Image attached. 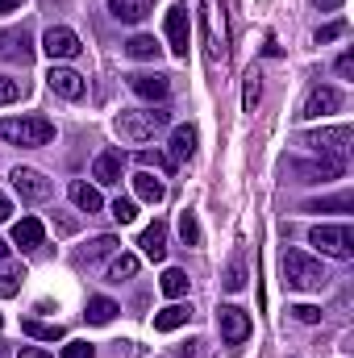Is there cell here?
<instances>
[{"label": "cell", "instance_id": "obj_33", "mask_svg": "<svg viewBox=\"0 0 354 358\" xmlns=\"http://www.w3.org/2000/svg\"><path fill=\"white\" fill-rule=\"evenodd\" d=\"M117 246H121V242H117L113 234H100V238H92L88 242V259H104V255H113Z\"/></svg>", "mask_w": 354, "mask_h": 358}, {"label": "cell", "instance_id": "obj_26", "mask_svg": "<svg viewBox=\"0 0 354 358\" xmlns=\"http://www.w3.org/2000/svg\"><path fill=\"white\" fill-rule=\"evenodd\" d=\"M125 50H129V59H155V55H159V42H155L150 34H134V38L125 42Z\"/></svg>", "mask_w": 354, "mask_h": 358}, {"label": "cell", "instance_id": "obj_1", "mask_svg": "<svg viewBox=\"0 0 354 358\" xmlns=\"http://www.w3.org/2000/svg\"><path fill=\"white\" fill-rule=\"evenodd\" d=\"M0 142L25 146V150L46 146V142H55V121H46V117H4L0 121Z\"/></svg>", "mask_w": 354, "mask_h": 358}, {"label": "cell", "instance_id": "obj_25", "mask_svg": "<svg viewBox=\"0 0 354 358\" xmlns=\"http://www.w3.org/2000/svg\"><path fill=\"white\" fill-rule=\"evenodd\" d=\"M25 283V267L21 263H0V296H17Z\"/></svg>", "mask_w": 354, "mask_h": 358}, {"label": "cell", "instance_id": "obj_8", "mask_svg": "<svg viewBox=\"0 0 354 358\" xmlns=\"http://www.w3.org/2000/svg\"><path fill=\"white\" fill-rule=\"evenodd\" d=\"M13 187H17V196L25 200V204H42V200H50V192H55V183L42 176V171H34V167H13Z\"/></svg>", "mask_w": 354, "mask_h": 358}, {"label": "cell", "instance_id": "obj_35", "mask_svg": "<svg viewBox=\"0 0 354 358\" xmlns=\"http://www.w3.org/2000/svg\"><path fill=\"white\" fill-rule=\"evenodd\" d=\"M288 313H292L300 325H317V321H321V308H317V304H296V308H288Z\"/></svg>", "mask_w": 354, "mask_h": 358}, {"label": "cell", "instance_id": "obj_15", "mask_svg": "<svg viewBox=\"0 0 354 358\" xmlns=\"http://www.w3.org/2000/svg\"><path fill=\"white\" fill-rule=\"evenodd\" d=\"M67 196H71V204H76L80 213H88V217L104 208V196H100V187H92V183H84V179H71Z\"/></svg>", "mask_w": 354, "mask_h": 358}, {"label": "cell", "instance_id": "obj_36", "mask_svg": "<svg viewBox=\"0 0 354 358\" xmlns=\"http://www.w3.org/2000/svg\"><path fill=\"white\" fill-rule=\"evenodd\" d=\"M342 34H346V21H330V25L317 29V46H325V42H334V38H342Z\"/></svg>", "mask_w": 354, "mask_h": 358}, {"label": "cell", "instance_id": "obj_28", "mask_svg": "<svg viewBox=\"0 0 354 358\" xmlns=\"http://www.w3.org/2000/svg\"><path fill=\"white\" fill-rule=\"evenodd\" d=\"M221 283H225L229 292H242V287H246V259H242V250L229 259V271H225V279H221Z\"/></svg>", "mask_w": 354, "mask_h": 358}, {"label": "cell", "instance_id": "obj_5", "mask_svg": "<svg viewBox=\"0 0 354 358\" xmlns=\"http://www.w3.org/2000/svg\"><path fill=\"white\" fill-rule=\"evenodd\" d=\"M354 142V129L351 125H334V129H313V134H300L296 138V146H309V150H317V155H338L342 159V150Z\"/></svg>", "mask_w": 354, "mask_h": 358}, {"label": "cell", "instance_id": "obj_34", "mask_svg": "<svg viewBox=\"0 0 354 358\" xmlns=\"http://www.w3.org/2000/svg\"><path fill=\"white\" fill-rule=\"evenodd\" d=\"M113 217H117L121 225H129V221L138 217V204H134V200H125V196H117V200H113Z\"/></svg>", "mask_w": 354, "mask_h": 358}, {"label": "cell", "instance_id": "obj_18", "mask_svg": "<svg viewBox=\"0 0 354 358\" xmlns=\"http://www.w3.org/2000/svg\"><path fill=\"white\" fill-rule=\"evenodd\" d=\"M192 321V304H167L163 313H155V329L159 334H176Z\"/></svg>", "mask_w": 354, "mask_h": 358}, {"label": "cell", "instance_id": "obj_31", "mask_svg": "<svg viewBox=\"0 0 354 358\" xmlns=\"http://www.w3.org/2000/svg\"><path fill=\"white\" fill-rule=\"evenodd\" d=\"M334 208L351 213V208H354V196H351V192H342V196H334V200H317V204H309V213H334Z\"/></svg>", "mask_w": 354, "mask_h": 358}, {"label": "cell", "instance_id": "obj_40", "mask_svg": "<svg viewBox=\"0 0 354 358\" xmlns=\"http://www.w3.org/2000/svg\"><path fill=\"white\" fill-rule=\"evenodd\" d=\"M200 346H204V342H187V346H179V358H204Z\"/></svg>", "mask_w": 354, "mask_h": 358}, {"label": "cell", "instance_id": "obj_20", "mask_svg": "<svg viewBox=\"0 0 354 358\" xmlns=\"http://www.w3.org/2000/svg\"><path fill=\"white\" fill-rule=\"evenodd\" d=\"M196 155V125H176L171 129V163H187Z\"/></svg>", "mask_w": 354, "mask_h": 358}, {"label": "cell", "instance_id": "obj_3", "mask_svg": "<svg viewBox=\"0 0 354 358\" xmlns=\"http://www.w3.org/2000/svg\"><path fill=\"white\" fill-rule=\"evenodd\" d=\"M167 125H171V113L167 108H129V113L117 117V134L125 142H150Z\"/></svg>", "mask_w": 354, "mask_h": 358}, {"label": "cell", "instance_id": "obj_43", "mask_svg": "<svg viewBox=\"0 0 354 358\" xmlns=\"http://www.w3.org/2000/svg\"><path fill=\"white\" fill-rule=\"evenodd\" d=\"M317 8L321 13H334V8H342V0H317Z\"/></svg>", "mask_w": 354, "mask_h": 358}, {"label": "cell", "instance_id": "obj_14", "mask_svg": "<svg viewBox=\"0 0 354 358\" xmlns=\"http://www.w3.org/2000/svg\"><path fill=\"white\" fill-rule=\"evenodd\" d=\"M121 167H125V155L121 150H100L96 163H92V179L100 187H113V183H121Z\"/></svg>", "mask_w": 354, "mask_h": 358}, {"label": "cell", "instance_id": "obj_39", "mask_svg": "<svg viewBox=\"0 0 354 358\" xmlns=\"http://www.w3.org/2000/svg\"><path fill=\"white\" fill-rule=\"evenodd\" d=\"M338 76H342V80H351V76H354V55H351V50L338 59Z\"/></svg>", "mask_w": 354, "mask_h": 358}, {"label": "cell", "instance_id": "obj_27", "mask_svg": "<svg viewBox=\"0 0 354 358\" xmlns=\"http://www.w3.org/2000/svg\"><path fill=\"white\" fill-rule=\"evenodd\" d=\"M138 275V259L134 255H117L113 263H108V279L113 283H125V279H134Z\"/></svg>", "mask_w": 354, "mask_h": 358}, {"label": "cell", "instance_id": "obj_37", "mask_svg": "<svg viewBox=\"0 0 354 358\" xmlns=\"http://www.w3.org/2000/svg\"><path fill=\"white\" fill-rule=\"evenodd\" d=\"M13 100H21V84L8 80V76H0V104H13Z\"/></svg>", "mask_w": 354, "mask_h": 358}, {"label": "cell", "instance_id": "obj_29", "mask_svg": "<svg viewBox=\"0 0 354 358\" xmlns=\"http://www.w3.org/2000/svg\"><path fill=\"white\" fill-rule=\"evenodd\" d=\"M259 96H263V84H259V71H246V88H242V108H246V113H255Z\"/></svg>", "mask_w": 354, "mask_h": 358}, {"label": "cell", "instance_id": "obj_6", "mask_svg": "<svg viewBox=\"0 0 354 358\" xmlns=\"http://www.w3.org/2000/svg\"><path fill=\"white\" fill-rule=\"evenodd\" d=\"M217 329H221L225 346L238 350V346H246V338H250V313L238 308V304H221V313H217Z\"/></svg>", "mask_w": 354, "mask_h": 358}, {"label": "cell", "instance_id": "obj_23", "mask_svg": "<svg viewBox=\"0 0 354 358\" xmlns=\"http://www.w3.org/2000/svg\"><path fill=\"white\" fill-rule=\"evenodd\" d=\"M187 271H179V267H167L163 271V279H159V287H163V296H171V300H179V296H187Z\"/></svg>", "mask_w": 354, "mask_h": 358}, {"label": "cell", "instance_id": "obj_9", "mask_svg": "<svg viewBox=\"0 0 354 358\" xmlns=\"http://www.w3.org/2000/svg\"><path fill=\"white\" fill-rule=\"evenodd\" d=\"M167 42H171V55L176 59H187V42H192L187 4H171V13H167Z\"/></svg>", "mask_w": 354, "mask_h": 358}, {"label": "cell", "instance_id": "obj_4", "mask_svg": "<svg viewBox=\"0 0 354 358\" xmlns=\"http://www.w3.org/2000/svg\"><path fill=\"white\" fill-rule=\"evenodd\" d=\"M309 246H317L330 259H354V229L351 225H313Z\"/></svg>", "mask_w": 354, "mask_h": 358}, {"label": "cell", "instance_id": "obj_10", "mask_svg": "<svg viewBox=\"0 0 354 358\" xmlns=\"http://www.w3.org/2000/svg\"><path fill=\"white\" fill-rule=\"evenodd\" d=\"M46 84H50V92H55V96H63V100H80V96L88 92V80H84L80 71H71V67H59V63L46 71Z\"/></svg>", "mask_w": 354, "mask_h": 358}, {"label": "cell", "instance_id": "obj_45", "mask_svg": "<svg viewBox=\"0 0 354 358\" xmlns=\"http://www.w3.org/2000/svg\"><path fill=\"white\" fill-rule=\"evenodd\" d=\"M13 8H21V0H0V17H4V13H13Z\"/></svg>", "mask_w": 354, "mask_h": 358}, {"label": "cell", "instance_id": "obj_21", "mask_svg": "<svg viewBox=\"0 0 354 358\" xmlns=\"http://www.w3.org/2000/svg\"><path fill=\"white\" fill-rule=\"evenodd\" d=\"M134 196L146 200V204H159V200L167 196V187H163V179H155L150 171H138V176H134Z\"/></svg>", "mask_w": 354, "mask_h": 358}, {"label": "cell", "instance_id": "obj_41", "mask_svg": "<svg viewBox=\"0 0 354 358\" xmlns=\"http://www.w3.org/2000/svg\"><path fill=\"white\" fill-rule=\"evenodd\" d=\"M17 358H50V355H46V350H38V346H21Z\"/></svg>", "mask_w": 354, "mask_h": 358}, {"label": "cell", "instance_id": "obj_46", "mask_svg": "<svg viewBox=\"0 0 354 358\" xmlns=\"http://www.w3.org/2000/svg\"><path fill=\"white\" fill-rule=\"evenodd\" d=\"M4 259H8V242L0 238V263H4Z\"/></svg>", "mask_w": 354, "mask_h": 358}, {"label": "cell", "instance_id": "obj_30", "mask_svg": "<svg viewBox=\"0 0 354 358\" xmlns=\"http://www.w3.org/2000/svg\"><path fill=\"white\" fill-rule=\"evenodd\" d=\"M179 238H183V246H200V225H196V213H179Z\"/></svg>", "mask_w": 354, "mask_h": 358}, {"label": "cell", "instance_id": "obj_16", "mask_svg": "<svg viewBox=\"0 0 354 358\" xmlns=\"http://www.w3.org/2000/svg\"><path fill=\"white\" fill-rule=\"evenodd\" d=\"M42 238H46V229H42L38 217H21V221L13 225V246H21V250H38Z\"/></svg>", "mask_w": 354, "mask_h": 358}, {"label": "cell", "instance_id": "obj_12", "mask_svg": "<svg viewBox=\"0 0 354 358\" xmlns=\"http://www.w3.org/2000/svg\"><path fill=\"white\" fill-rule=\"evenodd\" d=\"M338 108H342V92L338 88H313L309 100H304V108H300V117L304 121H317V117H330Z\"/></svg>", "mask_w": 354, "mask_h": 358}, {"label": "cell", "instance_id": "obj_2", "mask_svg": "<svg viewBox=\"0 0 354 358\" xmlns=\"http://www.w3.org/2000/svg\"><path fill=\"white\" fill-rule=\"evenodd\" d=\"M279 267H283V283L296 287V292H321L325 279H330L325 267H321L313 255H304V250H283Z\"/></svg>", "mask_w": 354, "mask_h": 358}, {"label": "cell", "instance_id": "obj_44", "mask_svg": "<svg viewBox=\"0 0 354 358\" xmlns=\"http://www.w3.org/2000/svg\"><path fill=\"white\" fill-rule=\"evenodd\" d=\"M8 217H13V204H8V200L0 196V221H8Z\"/></svg>", "mask_w": 354, "mask_h": 358}, {"label": "cell", "instance_id": "obj_24", "mask_svg": "<svg viewBox=\"0 0 354 358\" xmlns=\"http://www.w3.org/2000/svg\"><path fill=\"white\" fill-rule=\"evenodd\" d=\"M117 313H121V308H117L108 296H92V300H88V313H84V317H88L92 325H108Z\"/></svg>", "mask_w": 354, "mask_h": 358}, {"label": "cell", "instance_id": "obj_22", "mask_svg": "<svg viewBox=\"0 0 354 358\" xmlns=\"http://www.w3.org/2000/svg\"><path fill=\"white\" fill-rule=\"evenodd\" d=\"M21 329H25L29 338H38V342H63V338H67V329H63L59 321H25Z\"/></svg>", "mask_w": 354, "mask_h": 358}, {"label": "cell", "instance_id": "obj_38", "mask_svg": "<svg viewBox=\"0 0 354 358\" xmlns=\"http://www.w3.org/2000/svg\"><path fill=\"white\" fill-rule=\"evenodd\" d=\"M92 355H96L92 342H67V346H63V358H92Z\"/></svg>", "mask_w": 354, "mask_h": 358}, {"label": "cell", "instance_id": "obj_17", "mask_svg": "<svg viewBox=\"0 0 354 358\" xmlns=\"http://www.w3.org/2000/svg\"><path fill=\"white\" fill-rule=\"evenodd\" d=\"M138 246H142V255H146V259L163 263V259H167V225H163V221H155L150 229H142Z\"/></svg>", "mask_w": 354, "mask_h": 358}, {"label": "cell", "instance_id": "obj_7", "mask_svg": "<svg viewBox=\"0 0 354 358\" xmlns=\"http://www.w3.org/2000/svg\"><path fill=\"white\" fill-rule=\"evenodd\" d=\"M42 50H46L55 63H67V59H80L84 42H80L76 29H67V25H50V29L42 34Z\"/></svg>", "mask_w": 354, "mask_h": 358}, {"label": "cell", "instance_id": "obj_48", "mask_svg": "<svg viewBox=\"0 0 354 358\" xmlns=\"http://www.w3.org/2000/svg\"><path fill=\"white\" fill-rule=\"evenodd\" d=\"M0 325H4V317H0Z\"/></svg>", "mask_w": 354, "mask_h": 358}, {"label": "cell", "instance_id": "obj_13", "mask_svg": "<svg viewBox=\"0 0 354 358\" xmlns=\"http://www.w3.org/2000/svg\"><path fill=\"white\" fill-rule=\"evenodd\" d=\"M129 88H134V96H142V100H167L171 96V80L167 76H150V71H138V76H129Z\"/></svg>", "mask_w": 354, "mask_h": 358}, {"label": "cell", "instance_id": "obj_32", "mask_svg": "<svg viewBox=\"0 0 354 358\" xmlns=\"http://www.w3.org/2000/svg\"><path fill=\"white\" fill-rule=\"evenodd\" d=\"M138 163H142V171H150V167H155V171H171V167H176V163H171L167 155H159V150H138Z\"/></svg>", "mask_w": 354, "mask_h": 358}, {"label": "cell", "instance_id": "obj_42", "mask_svg": "<svg viewBox=\"0 0 354 358\" xmlns=\"http://www.w3.org/2000/svg\"><path fill=\"white\" fill-rule=\"evenodd\" d=\"M55 225H59V234H76V221L71 217H55Z\"/></svg>", "mask_w": 354, "mask_h": 358}, {"label": "cell", "instance_id": "obj_19", "mask_svg": "<svg viewBox=\"0 0 354 358\" xmlns=\"http://www.w3.org/2000/svg\"><path fill=\"white\" fill-rule=\"evenodd\" d=\"M150 8H155V0H108V13L117 21H129V25H138L142 17H150Z\"/></svg>", "mask_w": 354, "mask_h": 358}, {"label": "cell", "instance_id": "obj_11", "mask_svg": "<svg viewBox=\"0 0 354 358\" xmlns=\"http://www.w3.org/2000/svg\"><path fill=\"white\" fill-rule=\"evenodd\" d=\"M288 171H292V176H304L300 183H321V179H338L346 171V163H342L338 155H325L321 163H288Z\"/></svg>", "mask_w": 354, "mask_h": 358}, {"label": "cell", "instance_id": "obj_47", "mask_svg": "<svg viewBox=\"0 0 354 358\" xmlns=\"http://www.w3.org/2000/svg\"><path fill=\"white\" fill-rule=\"evenodd\" d=\"M4 42H8V34H0V50H4Z\"/></svg>", "mask_w": 354, "mask_h": 358}]
</instances>
